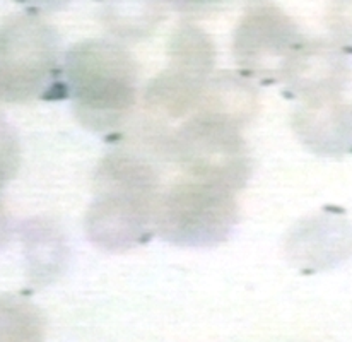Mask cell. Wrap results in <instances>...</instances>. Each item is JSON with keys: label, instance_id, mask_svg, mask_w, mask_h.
Instances as JSON below:
<instances>
[{"label": "cell", "instance_id": "6da1fadb", "mask_svg": "<svg viewBox=\"0 0 352 342\" xmlns=\"http://www.w3.org/2000/svg\"><path fill=\"white\" fill-rule=\"evenodd\" d=\"M96 195L86 216L91 242L110 252H123L149 236L156 226L157 175L144 160L111 154L96 173Z\"/></svg>", "mask_w": 352, "mask_h": 342}, {"label": "cell", "instance_id": "7a4b0ae2", "mask_svg": "<svg viewBox=\"0 0 352 342\" xmlns=\"http://www.w3.org/2000/svg\"><path fill=\"white\" fill-rule=\"evenodd\" d=\"M65 79L77 118L93 130L117 129L135 105V62L110 41L89 40L70 48Z\"/></svg>", "mask_w": 352, "mask_h": 342}, {"label": "cell", "instance_id": "3957f363", "mask_svg": "<svg viewBox=\"0 0 352 342\" xmlns=\"http://www.w3.org/2000/svg\"><path fill=\"white\" fill-rule=\"evenodd\" d=\"M236 220L233 189L188 176L160 199L156 228L175 245L212 246L230 236Z\"/></svg>", "mask_w": 352, "mask_h": 342}, {"label": "cell", "instance_id": "277c9868", "mask_svg": "<svg viewBox=\"0 0 352 342\" xmlns=\"http://www.w3.org/2000/svg\"><path fill=\"white\" fill-rule=\"evenodd\" d=\"M241 127L224 116L195 111L168 142L171 156L188 176L241 189L250 175V160Z\"/></svg>", "mask_w": 352, "mask_h": 342}, {"label": "cell", "instance_id": "5b68a950", "mask_svg": "<svg viewBox=\"0 0 352 342\" xmlns=\"http://www.w3.org/2000/svg\"><path fill=\"white\" fill-rule=\"evenodd\" d=\"M57 67L58 40L47 23L21 16L0 30V101L26 103L41 96Z\"/></svg>", "mask_w": 352, "mask_h": 342}, {"label": "cell", "instance_id": "8992f818", "mask_svg": "<svg viewBox=\"0 0 352 342\" xmlns=\"http://www.w3.org/2000/svg\"><path fill=\"white\" fill-rule=\"evenodd\" d=\"M296 24L270 0H252L234 31V57L258 76H283L299 48Z\"/></svg>", "mask_w": 352, "mask_h": 342}, {"label": "cell", "instance_id": "52a82bcc", "mask_svg": "<svg viewBox=\"0 0 352 342\" xmlns=\"http://www.w3.org/2000/svg\"><path fill=\"white\" fill-rule=\"evenodd\" d=\"M280 77L305 101L318 100L339 96L349 77V67L342 55L330 45H299Z\"/></svg>", "mask_w": 352, "mask_h": 342}, {"label": "cell", "instance_id": "ba28073f", "mask_svg": "<svg viewBox=\"0 0 352 342\" xmlns=\"http://www.w3.org/2000/svg\"><path fill=\"white\" fill-rule=\"evenodd\" d=\"M294 125L302 142L316 153L337 156L352 149V108L339 96L305 101Z\"/></svg>", "mask_w": 352, "mask_h": 342}, {"label": "cell", "instance_id": "9c48e42d", "mask_svg": "<svg viewBox=\"0 0 352 342\" xmlns=\"http://www.w3.org/2000/svg\"><path fill=\"white\" fill-rule=\"evenodd\" d=\"M206 84L207 79L170 67L149 84L146 105L153 114L179 118L197 108Z\"/></svg>", "mask_w": 352, "mask_h": 342}, {"label": "cell", "instance_id": "30bf717a", "mask_svg": "<svg viewBox=\"0 0 352 342\" xmlns=\"http://www.w3.org/2000/svg\"><path fill=\"white\" fill-rule=\"evenodd\" d=\"M255 91L245 79L233 74H221L206 84L195 110L224 116L243 127L255 114Z\"/></svg>", "mask_w": 352, "mask_h": 342}, {"label": "cell", "instance_id": "8fae6325", "mask_svg": "<svg viewBox=\"0 0 352 342\" xmlns=\"http://www.w3.org/2000/svg\"><path fill=\"white\" fill-rule=\"evenodd\" d=\"M214 58L216 50L207 33L192 23H183L176 28L170 40V67L207 79Z\"/></svg>", "mask_w": 352, "mask_h": 342}, {"label": "cell", "instance_id": "7c38bea8", "mask_svg": "<svg viewBox=\"0 0 352 342\" xmlns=\"http://www.w3.org/2000/svg\"><path fill=\"white\" fill-rule=\"evenodd\" d=\"M163 17L161 0H107L103 21L122 38L147 36Z\"/></svg>", "mask_w": 352, "mask_h": 342}, {"label": "cell", "instance_id": "4fadbf2b", "mask_svg": "<svg viewBox=\"0 0 352 342\" xmlns=\"http://www.w3.org/2000/svg\"><path fill=\"white\" fill-rule=\"evenodd\" d=\"M45 320L40 310L16 295H0V342H41Z\"/></svg>", "mask_w": 352, "mask_h": 342}, {"label": "cell", "instance_id": "5bb4252c", "mask_svg": "<svg viewBox=\"0 0 352 342\" xmlns=\"http://www.w3.org/2000/svg\"><path fill=\"white\" fill-rule=\"evenodd\" d=\"M52 239H55L45 226H31L30 235H28V257H30V269L33 270V279H48V272L54 269L55 264L58 262V257L52 255L54 252L58 253Z\"/></svg>", "mask_w": 352, "mask_h": 342}, {"label": "cell", "instance_id": "9a60e30c", "mask_svg": "<svg viewBox=\"0 0 352 342\" xmlns=\"http://www.w3.org/2000/svg\"><path fill=\"white\" fill-rule=\"evenodd\" d=\"M19 140L10 123L0 114V189L19 168Z\"/></svg>", "mask_w": 352, "mask_h": 342}, {"label": "cell", "instance_id": "2e32d148", "mask_svg": "<svg viewBox=\"0 0 352 342\" xmlns=\"http://www.w3.org/2000/svg\"><path fill=\"white\" fill-rule=\"evenodd\" d=\"M330 23L337 36L352 45V0H339L333 6Z\"/></svg>", "mask_w": 352, "mask_h": 342}, {"label": "cell", "instance_id": "e0dca14e", "mask_svg": "<svg viewBox=\"0 0 352 342\" xmlns=\"http://www.w3.org/2000/svg\"><path fill=\"white\" fill-rule=\"evenodd\" d=\"M170 3L171 7L179 12H188V14H207L212 10L221 9L226 6L230 0H164Z\"/></svg>", "mask_w": 352, "mask_h": 342}, {"label": "cell", "instance_id": "ac0fdd59", "mask_svg": "<svg viewBox=\"0 0 352 342\" xmlns=\"http://www.w3.org/2000/svg\"><path fill=\"white\" fill-rule=\"evenodd\" d=\"M28 6L34 7V9L41 10H54V9H62L63 6L70 2V0H23Z\"/></svg>", "mask_w": 352, "mask_h": 342}, {"label": "cell", "instance_id": "d6986e66", "mask_svg": "<svg viewBox=\"0 0 352 342\" xmlns=\"http://www.w3.org/2000/svg\"><path fill=\"white\" fill-rule=\"evenodd\" d=\"M7 235H9V226H7V216H6V213H3L2 204H0V246L6 243Z\"/></svg>", "mask_w": 352, "mask_h": 342}]
</instances>
